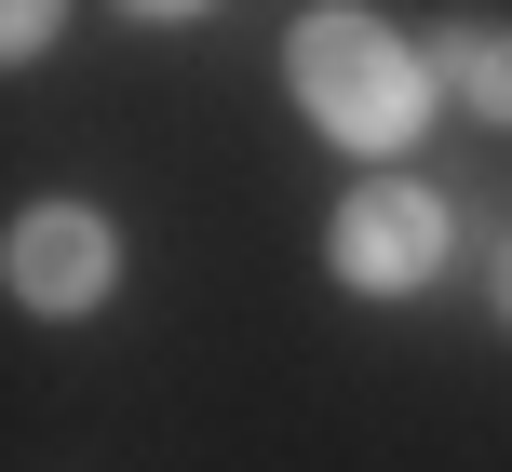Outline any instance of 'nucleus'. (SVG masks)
<instances>
[{"mask_svg": "<svg viewBox=\"0 0 512 472\" xmlns=\"http://www.w3.org/2000/svg\"><path fill=\"white\" fill-rule=\"evenodd\" d=\"M283 108H297L324 149H351V162H405L418 135L445 122V68H432V41H405V27L364 14V0H310V14L283 27Z\"/></svg>", "mask_w": 512, "mask_h": 472, "instance_id": "nucleus-1", "label": "nucleus"}, {"mask_svg": "<svg viewBox=\"0 0 512 472\" xmlns=\"http://www.w3.org/2000/svg\"><path fill=\"white\" fill-rule=\"evenodd\" d=\"M324 270L351 297H432L445 270H459V203H445L432 176H405V162H364V189H337L324 216Z\"/></svg>", "mask_w": 512, "mask_h": 472, "instance_id": "nucleus-2", "label": "nucleus"}, {"mask_svg": "<svg viewBox=\"0 0 512 472\" xmlns=\"http://www.w3.org/2000/svg\"><path fill=\"white\" fill-rule=\"evenodd\" d=\"M0 284H14L27 324H95L122 297V216L81 203V189H41V203L0 230Z\"/></svg>", "mask_w": 512, "mask_h": 472, "instance_id": "nucleus-3", "label": "nucleus"}, {"mask_svg": "<svg viewBox=\"0 0 512 472\" xmlns=\"http://www.w3.org/2000/svg\"><path fill=\"white\" fill-rule=\"evenodd\" d=\"M432 68H445V95H459L472 122L512 135V14H459V27H432Z\"/></svg>", "mask_w": 512, "mask_h": 472, "instance_id": "nucleus-4", "label": "nucleus"}, {"mask_svg": "<svg viewBox=\"0 0 512 472\" xmlns=\"http://www.w3.org/2000/svg\"><path fill=\"white\" fill-rule=\"evenodd\" d=\"M54 41H68V0H0V54L14 68H41Z\"/></svg>", "mask_w": 512, "mask_h": 472, "instance_id": "nucleus-5", "label": "nucleus"}, {"mask_svg": "<svg viewBox=\"0 0 512 472\" xmlns=\"http://www.w3.org/2000/svg\"><path fill=\"white\" fill-rule=\"evenodd\" d=\"M486 324H499V338H512V230L486 243Z\"/></svg>", "mask_w": 512, "mask_h": 472, "instance_id": "nucleus-6", "label": "nucleus"}, {"mask_svg": "<svg viewBox=\"0 0 512 472\" xmlns=\"http://www.w3.org/2000/svg\"><path fill=\"white\" fill-rule=\"evenodd\" d=\"M135 27H189V14H216V0H122Z\"/></svg>", "mask_w": 512, "mask_h": 472, "instance_id": "nucleus-7", "label": "nucleus"}]
</instances>
